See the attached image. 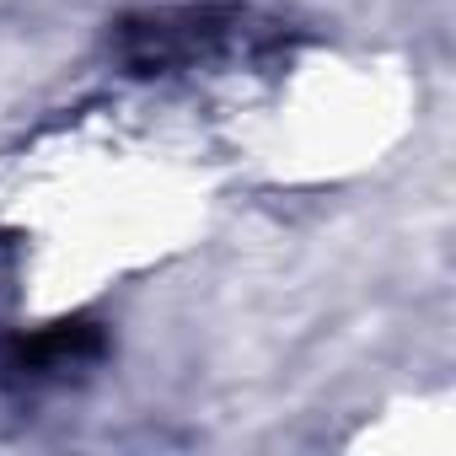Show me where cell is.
Here are the masks:
<instances>
[{"instance_id":"cell-1","label":"cell","mask_w":456,"mask_h":456,"mask_svg":"<svg viewBox=\"0 0 456 456\" xmlns=\"http://www.w3.org/2000/svg\"><path fill=\"white\" fill-rule=\"evenodd\" d=\"M248 33V6L237 0H193V6H161V12H134L113 28L108 49L129 76H172V70H199L237 49Z\"/></svg>"}]
</instances>
